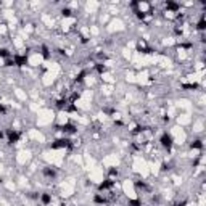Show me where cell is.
I'll return each mask as SVG.
<instances>
[{
	"label": "cell",
	"instance_id": "7",
	"mask_svg": "<svg viewBox=\"0 0 206 206\" xmlns=\"http://www.w3.org/2000/svg\"><path fill=\"white\" fill-rule=\"evenodd\" d=\"M196 29L198 31H204L206 29V23H204V16H201V20L196 23Z\"/></svg>",
	"mask_w": 206,
	"mask_h": 206
},
{
	"label": "cell",
	"instance_id": "5",
	"mask_svg": "<svg viewBox=\"0 0 206 206\" xmlns=\"http://www.w3.org/2000/svg\"><path fill=\"white\" fill-rule=\"evenodd\" d=\"M40 203L44 204V206H48V204L52 203V195H48V193H42V195H40Z\"/></svg>",
	"mask_w": 206,
	"mask_h": 206
},
{
	"label": "cell",
	"instance_id": "11",
	"mask_svg": "<svg viewBox=\"0 0 206 206\" xmlns=\"http://www.w3.org/2000/svg\"><path fill=\"white\" fill-rule=\"evenodd\" d=\"M61 13H63V16H71V10H69V8H63V10H61Z\"/></svg>",
	"mask_w": 206,
	"mask_h": 206
},
{
	"label": "cell",
	"instance_id": "8",
	"mask_svg": "<svg viewBox=\"0 0 206 206\" xmlns=\"http://www.w3.org/2000/svg\"><path fill=\"white\" fill-rule=\"evenodd\" d=\"M192 148H196V150H201L203 148V140H193V142H192Z\"/></svg>",
	"mask_w": 206,
	"mask_h": 206
},
{
	"label": "cell",
	"instance_id": "2",
	"mask_svg": "<svg viewBox=\"0 0 206 206\" xmlns=\"http://www.w3.org/2000/svg\"><path fill=\"white\" fill-rule=\"evenodd\" d=\"M20 137H21V134L18 132V130H15V129H8L7 130V139H8V142H10V143H16L18 140H20Z\"/></svg>",
	"mask_w": 206,
	"mask_h": 206
},
{
	"label": "cell",
	"instance_id": "4",
	"mask_svg": "<svg viewBox=\"0 0 206 206\" xmlns=\"http://www.w3.org/2000/svg\"><path fill=\"white\" fill-rule=\"evenodd\" d=\"M60 130H61V132L63 134H76L77 132V129H76V126H74V124H63V126H60V127H58Z\"/></svg>",
	"mask_w": 206,
	"mask_h": 206
},
{
	"label": "cell",
	"instance_id": "10",
	"mask_svg": "<svg viewBox=\"0 0 206 206\" xmlns=\"http://www.w3.org/2000/svg\"><path fill=\"white\" fill-rule=\"evenodd\" d=\"M127 206H142V201L140 200H129Z\"/></svg>",
	"mask_w": 206,
	"mask_h": 206
},
{
	"label": "cell",
	"instance_id": "6",
	"mask_svg": "<svg viewBox=\"0 0 206 206\" xmlns=\"http://www.w3.org/2000/svg\"><path fill=\"white\" fill-rule=\"evenodd\" d=\"M55 174H57V172H55V169L50 167V166L44 169V176H47V177H55Z\"/></svg>",
	"mask_w": 206,
	"mask_h": 206
},
{
	"label": "cell",
	"instance_id": "3",
	"mask_svg": "<svg viewBox=\"0 0 206 206\" xmlns=\"http://www.w3.org/2000/svg\"><path fill=\"white\" fill-rule=\"evenodd\" d=\"M71 140L69 139H58L52 143V148H64V147H71Z\"/></svg>",
	"mask_w": 206,
	"mask_h": 206
},
{
	"label": "cell",
	"instance_id": "1",
	"mask_svg": "<svg viewBox=\"0 0 206 206\" xmlns=\"http://www.w3.org/2000/svg\"><path fill=\"white\" fill-rule=\"evenodd\" d=\"M160 142H161V145H163V148L171 150V148H172V145H174V139H172V135H171V134L164 132V134L161 135Z\"/></svg>",
	"mask_w": 206,
	"mask_h": 206
},
{
	"label": "cell",
	"instance_id": "12",
	"mask_svg": "<svg viewBox=\"0 0 206 206\" xmlns=\"http://www.w3.org/2000/svg\"><path fill=\"white\" fill-rule=\"evenodd\" d=\"M0 139H3V132H2V130H0Z\"/></svg>",
	"mask_w": 206,
	"mask_h": 206
},
{
	"label": "cell",
	"instance_id": "9",
	"mask_svg": "<svg viewBox=\"0 0 206 206\" xmlns=\"http://www.w3.org/2000/svg\"><path fill=\"white\" fill-rule=\"evenodd\" d=\"M40 50H42V52H40V53H42V57H44L45 60L50 57V50H48V47H47V45H42V48H40Z\"/></svg>",
	"mask_w": 206,
	"mask_h": 206
}]
</instances>
